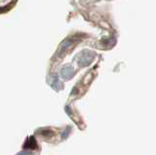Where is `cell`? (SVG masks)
<instances>
[{
  "label": "cell",
  "mask_w": 156,
  "mask_h": 155,
  "mask_svg": "<svg viewBox=\"0 0 156 155\" xmlns=\"http://www.w3.org/2000/svg\"><path fill=\"white\" fill-rule=\"evenodd\" d=\"M14 4H11V5H7V6H4V7H0V13H4V12H7L8 10H10L12 7H13Z\"/></svg>",
  "instance_id": "obj_1"
}]
</instances>
